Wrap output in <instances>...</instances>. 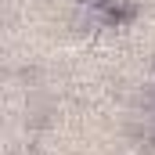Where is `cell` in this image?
<instances>
[{
    "label": "cell",
    "instance_id": "cell-1",
    "mask_svg": "<svg viewBox=\"0 0 155 155\" xmlns=\"http://www.w3.org/2000/svg\"><path fill=\"white\" fill-rule=\"evenodd\" d=\"M123 155H141V148H126V152H123Z\"/></svg>",
    "mask_w": 155,
    "mask_h": 155
}]
</instances>
